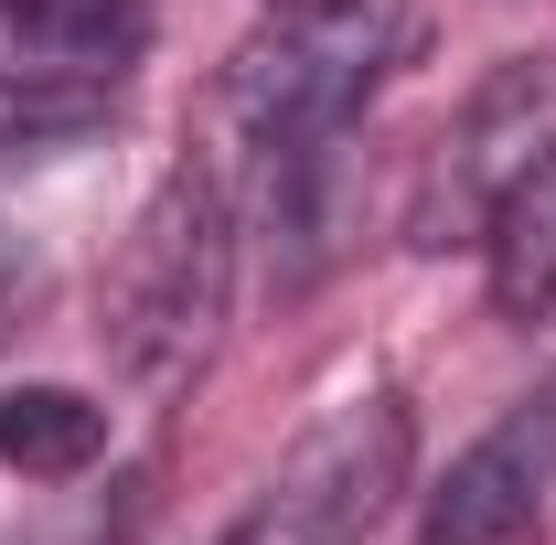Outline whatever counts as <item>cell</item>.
I'll use <instances>...</instances> for the list:
<instances>
[{"label":"cell","instance_id":"4","mask_svg":"<svg viewBox=\"0 0 556 545\" xmlns=\"http://www.w3.org/2000/svg\"><path fill=\"white\" fill-rule=\"evenodd\" d=\"M556 139V65L535 54H514V65H492L471 97H460V118L439 129L428 150V182H417V236L428 246H450V236H482L492 204L525 182V161Z\"/></svg>","mask_w":556,"mask_h":545},{"label":"cell","instance_id":"2","mask_svg":"<svg viewBox=\"0 0 556 545\" xmlns=\"http://www.w3.org/2000/svg\"><path fill=\"white\" fill-rule=\"evenodd\" d=\"M396 43H407V0H311V11H278L268 33H247L225 54V139L247 161L332 150L343 118L386 86Z\"/></svg>","mask_w":556,"mask_h":545},{"label":"cell","instance_id":"10","mask_svg":"<svg viewBox=\"0 0 556 545\" xmlns=\"http://www.w3.org/2000/svg\"><path fill=\"white\" fill-rule=\"evenodd\" d=\"M11 268H22V257H11V236H0V300H11Z\"/></svg>","mask_w":556,"mask_h":545},{"label":"cell","instance_id":"9","mask_svg":"<svg viewBox=\"0 0 556 545\" xmlns=\"http://www.w3.org/2000/svg\"><path fill=\"white\" fill-rule=\"evenodd\" d=\"M108 97H54V86H11L0 75V161L11 150H43V139H75Z\"/></svg>","mask_w":556,"mask_h":545},{"label":"cell","instance_id":"11","mask_svg":"<svg viewBox=\"0 0 556 545\" xmlns=\"http://www.w3.org/2000/svg\"><path fill=\"white\" fill-rule=\"evenodd\" d=\"M278 11H311V0H278Z\"/></svg>","mask_w":556,"mask_h":545},{"label":"cell","instance_id":"6","mask_svg":"<svg viewBox=\"0 0 556 545\" xmlns=\"http://www.w3.org/2000/svg\"><path fill=\"white\" fill-rule=\"evenodd\" d=\"M150 43L139 0H0V75L54 86V97H108Z\"/></svg>","mask_w":556,"mask_h":545},{"label":"cell","instance_id":"7","mask_svg":"<svg viewBox=\"0 0 556 545\" xmlns=\"http://www.w3.org/2000/svg\"><path fill=\"white\" fill-rule=\"evenodd\" d=\"M482 246H492V310L525 321V332L556 321V139L525 161V182L492 204Z\"/></svg>","mask_w":556,"mask_h":545},{"label":"cell","instance_id":"1","mask_svg":"<svg viewBox=\"0 0 556 545\" xmlns=\"http://www.w3.org/2000/svg\"><path fill=\"white\" fill-rule=\"evenodd\" d=\"M225 300H236V193L214 161H182L150 204H139L118 268L97 289V342H108V375L129 396H182L214 364L225 332Z\"/></svg>","mask_w":556,"mask_h":545},{"label":"cell","instance_id":"3","mask_svg":"<svg viewBox=\"0 0 556 545\" xmlns=\"http://www.w3.org/2000/svg\"><path fill=\"white\" fill-rule=\"evenodd\" d=\"M407 460H417V417H407V396L375 385V396L332 407L257 492H247V514L225 524V545H364L396 514Z\"/></svg>","mask_w":556,"mask_h":545},{"label":"cell","instance_id":"8","mask_svg":"<svg viewBox=\"0 0 556 545\" xmlns=\"http://www.w3.org/2000/svg\"><path fill=\"white\" fill-rule=\"evenodd\" d=\"M108 449V407L75 396V385H11L0 396V460L22 481H75Z\"/></svg>","mask_w":556,"mask_h":545},{"label":"cell","instance_id":"5","mask_svg":"<svg viewBox=\"0 0 556 545\" xmlns=\"http://www.w3.org/2000/svg\"><path fill=\"white\" fill-rule=\"evenodd\" d=\"M546 492H556V396H525L503 428H482L450 460V481L428 492L417 545H525Z\"/></svg>","mask_w":556,"mask_h":545}]
</instances>
